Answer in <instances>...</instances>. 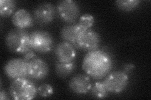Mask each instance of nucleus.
I'll return each mask as SVG.
<instances>
[{"mask_svg": "<svg viewBox=\"0 0 151 100\" xmlns=\"http://www.w3.org/2000/svg\"><path fill=\"white\" fill-rule=\"evenodd\" d=\"M135 68V66L134 64L132 63H127L124 66V71L125 73H130L131 71H132V70H134V68Z\"/></svg>", "mask_w": 151, "mask_h": 100, "instance_id": "nucleus-22", "label": "nucleus"}, {"mask_svg": "<svg viewBox=\"0 0 151 100\" xmlns=\"http://www.w3.org/2000/svg\"><path fill=\"white\" fill-rule=\"evenodd\" d=\"M113 68L111 56L103 50H96L85 56L83 62V68L92 78L100 79L105 77Z\"/></svg>", "mask_w": 151, "mask_h": 100, "instance_id": "nucleus-1", "label": "nucleus"}, {"mask_svg": "<svg viewBox=\"0 0 151 100\" xmlns=\"http://www.w3.org/2000/svg\"><path fill=\"white\" fill-rule=\"evenodd\" d=\"M58 60L61 63H71L76 58L75 48L69 43L63 41L57 45L54 50Z\"/></svg>", "mask_w": 151, "mask_h": 100, "instance_id": "nucleus-12", "label": "nucleus"}, {"mask_svg": "<svg viewBox=\"0 0 151 100\" xmlns=\"http://www.w3.org/2000/svg\"><path fill=\"white\" fill-rule=\"evenodd\" d=\"M79 30L80 27L78 24L64 26L61 29L60 35L64 41L69 43L75 48L79 49L77 41Z\"/></svg>", "mask_w": 151, "mask_h": 100, "instance_id": "nucleus-14", "label": "nucleus"}, {"mask_svg": "<svg viewBox=\"0 0 151 100\" xmlns=\"http://www.w3.org/2000/svg\"><path fill=\"white\" fill-rule=\"evenodd\" d=\"M103 82L109 93H120L127 87L129 78L124 71H115L108 74Z\"/></svg>", "mask_w": 151, "mask_h": 100, "instance_id": "nucleus-5", "label": "nucleus"}, {"mask_svg": "<svg viewBox=\"0 0 151 100\" xmlns=\"http://www.w3.org/2000/svg\"><path fill=\"white\" fill-rule=\"evenodd\" d=\"M56 11V8L52 3L49 2L40 3L34 11L35 20L39 25H48L54 20Z\"/></svg>", "mask_w": 151, "mask_h": 100, "instance_id": "nucleus-9", "label": "nucleus"}, {"mask_svg": "<svg viewBox=\"0 0 151 100\" xmlns=\"http://www.w3.org/2000/svg\"><path fill=\"white\" fill-rule=\"evenodd\" d=\"M49 73V65L42 58L36 57L28 62V74L29 78L41 80L45 78Z\"/></svg>", "mask_w": 151, "mask_h": 100, "instance_id": "nucleus-10", "label": "nucleus"}, {"mask_svg": "<svg viewBox=\"0 0 151 100\" xmlns=\"http://www.w3.org/2000/svg\"><path fill=\"white\" fill-rule=\"evenodd\" d=\"M56 11L61 20L68 23H72L77 20L80 9L78 3L73 0H63L57 4Z\"/></svg>", "mask_w": 151, "mask_h": 100, "instance_id": "nucleus-7", "label": "nucleus"}, {"mask_svg": "<svg viewBox=\"0 0 151 100\" xmlns=\"http://www.w3.org/2000/svg\"><path fill=\"white\" fill-rule=\"evenodd\" d=\"M15 8L16 2L14 0H1L0 1V16L2 18H6L11 16L13 13Z\"/></svg>", "mask_w": 151, "mask_h": 100, "instance_id": "nucleus-16", "label": "nucleus"}, {"mask_svg": "<svg viewBox=\"0 0 151 100\" xmlns=\"http://www.w3.org/2000/svg\"><path fill=\"white\" fill-rule=\"evenodd\" d=\"M100 41V36L96 31L92 29L84 30L80 27L77 41L79 50L89 52L98 50Z\"/></svg>", "mask_w": 151, "mask_h": 100, "instance_id": "nucleus-6", "label": "nucleus"}, {"mask_svg": "<svg viewBox=\"0 0 151 100\" xmlns=\"http://www.w3.org/2000/svg\"><path fill=\"white\" fill-rule=\"evenodd\" d=\"M94 23V18L91 14L86 13L84 14L79 19V23H78L79 26L84 30L91 29Z\"/></svg>", "mask_w": 151, "mask_h": 100, "instance_id": "nucleus-19", "label": "nucleus"}, {"mask_svg": "<svg viewBox=\"0 0 151 100\" xmlns=\"http://www.w3.org/2000/svg\"><path fill=\"white\" fill-rule=\"evenodd\" d=\"M69 87L76 94H86L91 90L92 87L91 81L89 77L86 74H77L69 81Z\"/></svg>", "mask_w": 151, "mask_h": 100, "instance_id": "nucleus-11", "label": "nucleus"}, {"mask_svg": "<svg viewBox=\"0 0 151 100\" xmlns=\"http://www.w3.org/2000/svg\"><path fill=\"white\" fill-rule=\"evenodd\" d=\"M140 3V0H118L115 1L116 6L122 11L129 12L134 11Z\"/></svg>", "mask_w": 151, "mask_h": 100, "instance_id": "nucleus-17", "label": "nucleus"}, {"mask_svg": "<svg viewBox=\"0 0 151 100\" xmlns=\"http://www.w3.org/2000/svg\"><path fill=\"white\" fill-rule=\"evenodd\" d=\"M0 99H1V100L9 99V97L8 93L2 89H1V91H0Z\"/></svg>", "mask_w": 151, "mask_h": 100, "instance_id": "nucleus-23", "label": "nucleus"}, {"mask_svg": "<svg viewBox=\"0 0 151 100\" xmlns=\"http://www.w3.org/2000/svg\"><path fill=\"white\" fill-rule=\"evenodd\" d=\"M5 43L9 50L15 53L25 54L32 50L30 33L25 29L15 28L9 31L6 35Z\"/></svg>", "mask_w": 151, "mask_h": 100, "instance_id": "nucleus-2", "label": "nucleus"}, {"mask_svg": "<svg viewBox=\"0 0 151 100\" xmlns=\"http://www.w3.org/2000/svg\"><path fill=\"white\" fill-rule=\"evenodd\" d=\"M9 94L13 99L30 100L36 97L37 88L28 77L14 79L9 88Z\"/></svg>", "mask_w": 151, "mask_h": 100, "instance_id": "nucleus-3", "label": "nucleus"}, {"mask_svg": "<svg viewBox=\"0 0 151 100\" xmlns=\"http://www.w3.org/2000/svg\"><path fill=\"white\" fill-rule=\"evenodd\" d=\"M36 57L37 56L35 53L34 50H31L27 52V53H25V54H23V59L27 62H29L30 60L36 58Z\"/></svg>", "mask_w": 151, "mask_h": 100, "instance_id": "nucleus-21", "label": "nucleus"}, {"mask_svg": "<svg viewBox=\"0 0 151 100\" xmlns=\"http://www.w3.org/2000/svg\"><path fill=\"white\" fill-rule=\"evenodd\" d=\"M4 71L9 78L13 79L28 77V62L23 58H13L4 65Z\"/></svg>", "mask_w": 151, "mask_h": 100, "instance_id": "nucleus-8", "label": "nucleus"}, {"mask_svg": "<svg viewBox=\"0 0 151 100\" xmlns=\"http://www.w3.org/2000/svg\"><path fill=\"white\" fill-rule=\"evenodd\" d=\"M76 68L75 62L71 63H61L58 61L55 62V70L57 75L59 78H65L72 74Z\"/></svg>", "mask_w": 151, "mask_h": 100, "instance_id": "nucleus-15", "label": "nucleus"}, {"mask_svg": "<svg viewBox=\"0 0 151 100\" xmlns=\"http://www.w3.org/2000/svg\"><path fill=\"white\" fill-rule=\"evenodd\" d=\"M32 49L39 53H48L54 46V40L50 33L36 30L30 33Z\"/></svg>", "mask_w": 151, "mask_h": 100, "instance_id": "nucleus-4", "label": "nucleus"}, {"mask_svg": "<svg viewBox=\"0 0 151 100\" xmlns=\"http://www.w3.org/2000/svg\"><path fill=\"white\" fill-rule=\"evenodd\" d=\"M38 94L42 97H49L54 93V89L52 86L49 84H42L37 88Z\"/></svg>", "mask_w": 151, "mask_h": 100, "instance_id": "nucleus-20", "label": "nucleus"}, {"mask_svg": "<svg viewBox=\"0 0 151 100\" xmlns=\"http://www.w3.org/2000/svg\"><path fill=\"white\" fill-rule=\"evenodd\" d=\"M92 96L98 99H103L108 96V92L103 82H97L94 84L91 88Z\"/></svg>", "mask_w": 151, "mask_h": 100, "instance_id": "nucleus-18", "label": "nucleus"}, {"mask_svg": "<svg viewBox=\"0 0 151 100\" xmlns=\"http://www.w3.org/2000/svg\"><path fill=\"white\" fill-rule=\"evenodd\" d=\"M12 21L17 28L25 30L34 25V19L26 9H19L13 13Z\"/></svg>", "mask_w": 151, "mask_h": 100, "instance_id": "nucleus-13", "label": "nucleus"}]
</instances>
